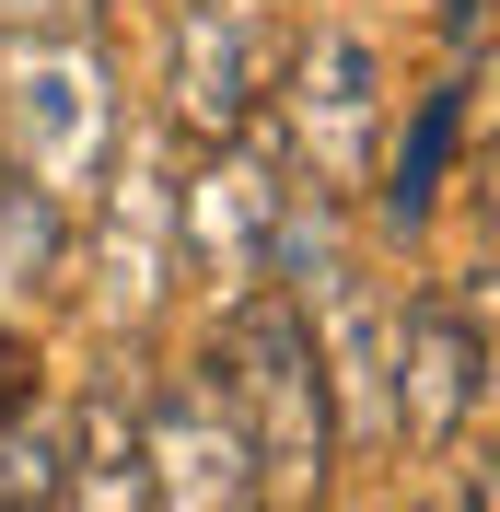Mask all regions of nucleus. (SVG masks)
<instances>
[{
    "label": "nucleus",
    "instance_id": "12",
    "mask_svg": "<svg viewBox=\"0 0 500 512\" xmlns=\"http://www.w3.org/2000/svg\"><path fill=\"white\" fill-rule=\"evenodd\" d=\"M24 396H35V384H24V350H12V338H0V419L24 408Z\"/></svg>",
    "mask_w": 500,
    "mask_h": 512
},
{
    "label": "nucleus",
    "instance_id": "3",
    "mask_svg": "<svg viewBox=\"0 0 500 512\" xmlns=\"http://www.w3.org/2000/svg\"><path fill=\"white\" fill-rule=\"evenodd\" d=\"M268 140H280V175L314 198V210H338V198L373 187V152H384V59L373 35L349 24H291V59L268 82Z\"/></svg>",
    "mask_w": 500,
    "mask_h": 512
},
{
    "label": "nucleus",
    "instance_id": "4",
    "mask_svg": "<svg viewBox=\"0 0 500 512\" xmlns=\"http://www.w3.org/2000/svg\"><path fill=\"white\" fill-rule=\"evenodd\" d=\"M291 59V0H175L163 24V128L175 140H245Z\"/></svg>",
    "mask_w": 500,
    "mask_h": 512
},
{
    "label": "nucleus",
    "instance_id": "2",
    "mask_svg": "<svg viewBox=\"0 0 500 512\" xmlns=\"http://www.w3.org/2000/svg\"><path fill=\"white\" fill-rule=\"evenodd\" d=\"M117 152V70L94 24H0V163L35 198L82 210Z\"/></svg>",
    "mask_w": 500,
    "mask_h": 512
},
{
    "label": "nucleus",
    "instance_id": "11",
    "mask_svg": "<svg viewBox=\"0 0 500 512\" xmlns=\"http://www.w3.org/2000/svg\"><path fill=\"white\" fill-rule=\"evenodd\" d=\"M105 0H0V24H94Z\"/></svg>",
    "mask_w": 500,
    "mask_h": 512
},
{
    "label": "nucleus",
    "instance_id": "7",
    "mask_svg": "<svg viewBox=\"0 0 500 512\" xmlns=\"http://www.w3.org/2000/svg\"><path fill=\"white\" fill-rule=\"evenodd\" d=\"M128 443H140V501H175V512H245L256 501V454L233 431V408L210 396V373H163L128 408Z\"/></svg>",
    "mask_w": 500,
    "mask_h": 512
},
{
    "label": "nucleus",
    "instance_id": "8",
    "mask_svg": "<svg viewBox=\"0 0 500 512\" xmlns=\"http://www.w3.org/2000/svg\"><path fill=\"white\" fill-rule=\"evenodd\" d=\"M82 245H94V280L117 315H152L163 280L187 268L175 256V128H163L152 152H105L94 198H82Z\"/></svg>",
    "mask_w": 500,
    "mask_h": 512
},
{
    "label": "nucleus",
    "instance_id": "1",
    "mask_svg": "<svg viewBox=\"0 0 500 512\" xmlns=\"http://www.w3.org/2000/svg\"><path fill=\"white\" fill-rule=\"evenodd\" d=\"M198 373H210V396L233 408V431L256 454V501H314L326 466H338V408H326L314 338H303L280 280L221 291V326H210V350H198Z\"/></svg>",
    "mask_w": 500,
    "mask_h": 512
},
{
    "label": "nucleus",
    "instance_id": "13",
    "mask_svg": "<svg viewBox=\"0 0 500 512\" xmlns=\"http://www.w3.org/2000/svg\"><path fill=\"white\" fill-rule=\"evenodd\" d=\"M477 24H489V0H442V35H466V47H477Z\"/></svg>",
    "mask_w": 500,
    "mask_h": 512
},
{
    "label": "nucleus",
    "instance_id": "9",
    "mask_svg": "<svg viewBox=\"0 0 500 512\" xmlns=\"http://www.w3.org/2000/svg\"><path fill=\"white\" fill-rule=\"evenodd\" d=\"M59 256H70V210H59V198H35L12 163H0V303H12L24 280H47Z\"/></svg>",
    "mask_w": 500,
    "mask_h": 512
},
{
    "label": "nucleus",
    "instance_id": "10",
    "mask_svg": "<svg viewBox=\"0 0 500 512\" xmlns=\"http://www.w3.org/2000/svg\"><path fill=\"white\" fill-rule=\"evenodd\" d=\"M454 128H466V94L442 82V94L419 105V140H407V163H396V187H384V210H396L407 233L431 222V198H442V152H454Z\"/></svg>",
    "mask_w": 500,
    "mask_h": 512
},
{
    "label": "nucleus",
    "instance_id": "6",
    "mask_svg": "<svg viewBox=\"0 0 500 512\" xmlns=\"http://www.w3.org/2000/svg\"><path fill=\"white\" fill-rule=\"evenodd\" d=\"M489 419V303L419 291L384 338V431H407L419 454H454Z\"/></svg>",
    "mask_w": 500,
    "mask_h": 512
},
{
    "label": "nucleus",
    "instance_id": "5",
    "mask_svg": "<svg viewBox=\"0 0 500 512\" xmlns=\"http://www.w3.org/2000/svg\"><path fill=\"white\" fill-rule=\"evenodd\" d=\"M291 210H303V187L280 175V152L256 128L245 140H198V175H175V256L210 291H256V280H280Z\"/></svg>",
    "mask_w": 500,
    "mask_h": 512
}]
</instances>
